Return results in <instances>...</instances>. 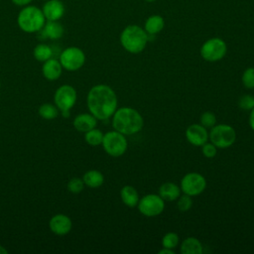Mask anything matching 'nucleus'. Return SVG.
Wrapping results in <instances>:
<instances>
[{"label": "nucleus", "instance_id": "obj_32", "mask_svg": "<svg viewBox=\"0 0 254 254\" xmlns=\"http://www.w3.org/2000/svg\"><path fill=\"white\" fill-rule=\"evenodd\" d=\"M201 153L207 159H212L217 154V147L211 142H206L201 146Z\"/></svg>", "mask_w": 254, "mask_h": 254}, {"label": "nucleus", "instance_id": "obj_34", "mask_svg": "<svg viewBox=\"0 0 254 254\" xmlns=\"http://www.w3.org/2000/svg\"><path fill=\"white\" fill-rule=\"evenodd\" d=\"M249 125L250 128L254 131V108L250 110V115H249Z\"/></svg>", "mask_w": 254, "mask_h": 254}, {"label": "nucleus", "instance_id": "obj_24", "mask_svg": "<svg viewBox=\"0 0 254 254\" xmlns=\"http://www.w3.org/2000/svg\"><path fill=\"white\" fill-rule=\"evenodd\" d=\"M104 134L101 130L93 128L84 133V140L90 146H99L102 144Z\"/></svg>", "mask_w": 254, "mask_h": 254}, {"label": "nucleus", "instance_id": "obj_10", "mask_svg": "<svg viewBox=\"0 0 254 254\" xmlns=\"http://www.w3.org/2000/svg\"><path fill=\"white\" fill-rule=\"evenodd\" d=\"M141 214L147 217H154L161 214L165 208V200L155 193H149L139 199L137 204Z\"/></svg>", "mask_w": 254, "mask_h": 254}, {"label": "nucleus", "instance_id": "obj_38", "mask_svg": "<svg viewBox=\"0 0 254 254\" xmlns=\"http://www.w3.org/2000/svg\"><path fill=\"white\" fill-rule=\"evenodd\" d=\"M43 1H47V0H43Z\"/></svg>", "mask_w": 254, "mask_h": 254}, {"label": "nucleus", "instance_id": "obj_21", "mask_svg": "<svg viewBox=\"0 0 254 254\" xmlns=\"http://www.w3.org/2000/svg\"><path fill=\"white\" fill-rule=\"evenodd\" d=\"M202 250L201 242L195 237H188L181 244L182 254H201Z\"/></svg>", "mask_w": 254, "mask_h": 254}, {"label": "nucleus", "instance_id": "obj_14", "mask_svg": "<svg viewBox=\"0 0 254 254\" xmlns=\"http://www.w3.org/2000/svg\"><path fill=\"white\" fill-rule=\"evenodd\" d=\"M49 227L51 231L57 235H65L71 230L72 222L67 215L58 213L50 219Z\"/></svg>", "mask_w": 254, "mask_h": 254}, {"label": "nucleus", "instance_id": "obj_22", "mask_svg": "<svg viewBox=\"0 0 254 254\" xmlns=\"http://www.w3.org/2000/svg\"><path fill=\"white\" fill-rule=\"evenodd\" d=\"M83 183L85 186L91 189L99 188L104 183V177L100 171L97 170H89L86 173H84L82 177Z\"/></svg>", "mask_w": 254, "mask_h": 254}, {"label": "nucleus", "instance_id": "obj_23", "mask_svg": "<svg viewBox=\"0 0 254 254\" xmlns=\"http://www.w3.org/2000/svg\"><path fill=\"white\" fill-rule=\"evenodd\" d=\"M34 58L39 62H46L53 56V49L47 44H38L33 51Z\"/></svg>", "mask_w": 254, "mask_h": 254}, {"label": "nucleus", "instance_id": "obj_9", "mask_svg": "<svg viewBox=\"0 0 254 254\" xmlns=\"http://www.w3.org/2000/svg\"><path fill=\"white\" fill-rule=\"evenodd\" d=\"M60 63L63 68L74 71L79 69L85 63V55L83 51L77 47H68L60 55Z\"/></svg>", "mask_w": 254, "mask_h": 254}, {"label": "nucleus", "instance_id": "obj_3", "mask_svg": "<svg viewBox=\"0 0 254 254\" xmlns=\"http://www.w3.org/2000/svg\"><path fill=\"white\" fill-rule=\"evenodd\" d=\"M46 21L42 9L31 4L22 7L17 16V24L19 28L23 32L29 34L40 32Z\"/></svg>", "mask_w": 254, "mask_h": 254}, {"label": "nucleus", "instance_id": "obj_33", "mask_svg": "<svg viewBox=\"0 0 254 254\" xmlns=\"http://www.w3.org/2000/svg\"><path fill=\"white\" fill-rule=\"evenodd\" d=\"M33 0H11V2L13 4H15L16 6H20V7H25L27 5H30L32 3Z\"/></svg>", "mask_w": 254, "mask_h": 254}, {"label": "nucleus", "instance_id": "obj_5", "mask_svg": "<svg viewBox=\"0 0 254 254\" xmlns=\"http://www.w3.org/2000/svg\"><path fill=\"white\" fill-rule=\"evenodd\" d=\"M208 139L218 149H226L234 144L236 140V131L231 125L215 124L210 128Z\"/></svg>", "mask_w": 254, "mask_h": 254}, {"label": "nucleus", "instance_id": "obj_26", "mask_svg": "<svg viewBox=\"0 0 254 254\" xmlns=\"http://www.w3.org/2000/svg\"><path fill=\"white\" fill-rule=\"evenodd\" d=\"M180 243V237L176 232H167L162 238V247L175 249Z\"/></svg>", "mask_w": 254, "mask_h": 254}, {"label": "nucleus", "instance_id": "obj_36", "mask_svg": "<svg viewBox=\"0 0 254 254\" xmlns=\"http://www.w3.org/2000/svg\"><path fill=\"white\" fill-rule=\"evenodd\" d=\"M7 253H8V250L0 245V254H7Z\"/></svg>", "mask_w": 254, "mask_h": 254}, {"label": "nucleus", "instance_id": "obj_37", "mask_svg": "<svg viewBox=\"0 0 254 254\" xmlns=\"http://www.w3.org/2000/svg\"><path fill=\"white\" fill-rule=\"evenodd\" d=\"M145 1H147V2H154V1H156V0H145Z\"/></svg>", "mask_w": 254, "mask_h": 254}, {"label": "nucleus", "instance_id": "obj_31", "mask_svg": "<svg viewBox=\"0 0 254 254\" xmlns=\"http://www.w3.org/2000/svg\"><path fill=\"white\" fill-rule=\"evenodd\" d=\"M238 106L242 110L250 111L254 108V96L251 94H244L238 99Z\"/></svg>", "mask_w": 254, "mask_h": 254}, {"label": "nucleus", "instance_id": "obj_25", "mask_svg": "<svg viewBox=\"0 0 254 254\" xmlns=\"http://www.w3.org/2000/svg\"><path fill=\"white\" fill-rule=\"evenodd\" d=\"M39 115L47 120H52L58 117L59 109L55 104L52 103H44L39 107Z\"/></svg>", "mask_w": 254, "mask_h": 254}, {"label": "nucleus", "instance_id": "obj_12", "mask_svg": "<svg viewBox=\"0 0 254 254\" xmlns=\"http://www.w3.org/2000/svg\"><path fill=\"white\" fill-rule=\"evenodd\" d=\"M186 138L192 146L201 147L208 141V132L201 124L194 123L187 128Z\"/></svg>", "mask_w": 254, "mask_h": 254}, {"label": "nucleus", "instance_id": "obj_28", "mask_svg": "<svg viewBox=\"0 0 254 254\" xmlns=\"http://www.w3.org/2000/svg\"><path fill=\"white\" fill-rule=\"evenodd\" d=\"M199 124H201L203 127L211 128L216 124V116L211 111H205L203 112L199 117Z\"/></svg>", "mask_w": 254, "mask_h": 254}, {"label": "nucleus", "instance_id": "obj_39", "mask_svg": "<svg viewBox=\"0 0 254 254\" xmlns=\"http://www.w3.org/2000/svg\"><path fill=\"white\" fill-rule=\"evenodd\" d=\"M0 86H1V82H0Z\"/></svg>", "mask_w": 254, "mask_h": 254}, {"label": "nucleus", "instance_id": "obj_27", "mask_svg": "<svg viewBox=\"0 0 254 254\" xmlns=\"http://www.w3.org/2000/svg\"><path fill=\"white\" fill-rule=\"evenodd\" d=\"M242 84L248 88L253 89L254 88V67H247L241 76Z\"/></svg>", "mask_w": 254, "mask_h": 254}, {"label": "nucleus", "instance_id": "obj_16", "mask_svg": "<svg viewBox=\"0 0 254 254\" xmlns=\"http://www.w3.org/2000/svg\"><path fill=\"white\" fill-rule=\"evenodd\" d=\"M42 71L46 79L53 81L58 79L61 76L63 72V66L59 60L51 58L46 62H44L42 66Z\"/></svg>", "mask_w": 254, "mask_h": 254}, {"label": "nucleus", "instance_id": "obj_17", "mask_svg": "<svg viewBox=\"0 0 254 254\" xmlns=\"http://www.w3.org/2000/svg\"><path fill=\"white\" fill-rule=\"evenodd\" d=\"M40 32L47 39L59 40L64 36V29L59 21H46L43 29Z\"/></svg>", "mask_w": 254, "mask_h": 254}, {"label": "nucleus", "instance_id": "obj_13", "mask_svg": "<svg viewBox=\"0 0 254 254\" xmlns=\"http://www.w3.org/2000/svg\"><path fill=\"white\" fill-rule=\"evenodd\" d=\"M42 11L47 21H59L65 12V7L61 0H47L43 5Z\"/></svg>", "mask_w": 254, "mask_h": 254}, {"label": "nucleus", "instance_id": "obj_19", "mask_svg": "<svg viewBox=\"0 0 254 254\" xmlns=\"http://www.w3.org/2000/svg\"><path fill=\"white\" fill-rule=\"evenodd\" d=\"M120 198L126 206L133 208L137 206L140 196L137 190L134 187L127 185L120 190Z\"/></svg>", "mask_w": 254, "mask_h": 254}, {"label": "nucleus", "instance_id": "obj_29", "mask_svg": "<svg viewBox=\"0 0 254 254\" xmlns=\"http://www.w3.org/2000/svg\"><path fill=\"white\" fill-rule=\"evenodd\" d=\"M192 198L190 195H188L186 193H184L183 195H180L177 199V207L181 210V211H188L191 208L192 206Z\"/></svg>", "mask_w": 254, "mask_h": 254}, {"label": "nucleus", "instance_id": "obj_1", "mask_svg": "<svg viewBox=\"0 0 254 254\" xmlns=\"http://www.w3.org/2000/svg\"><path fill=\"white\" fill-rule=\"evenodd\" d=\"M117 95L109 85L96 84L87 93V108L97 120L110 118L117 109Z\"/></svg>", "mask_w": 254, "mask_h": 254}, {"label": "nucleus", "instance_id": "obj_11", "mask_svg": "<svg viewBox=\"0 0 254 254\" xmlns=\"http://www.w3.org/2000/svg\"><path fill=\"white\" fill-rule=\"evenodd\" d=\"M76 90L69 84L61 85L55 92L54 102L60 111H69L76 102Z\"/></svg>", "mask_w": 254, "mask_h": 254}, {"label": "nucleus", "instance_id": "obj_30", "mask_svg": "<svg viewBox=\"0 0 254 254\" xmlns=\"http://www.w3.org/2000/svg\"><path fill=\"white\" fill-rule=\"evenodd\" d=\"M84 183L82 179L79 178H72L67 183V190L71 193H79L83 190Z\"/></svg>", "mask_w": 254, "mask_h": 254}, {"label": "nucleus", "instance_id": "obj_7", "mask_svg": "<svg viewBox=\"0 0 254 254\" xmlns=\"http://www.w3.org/2000/svg\"><path fill=\"white\" fill-rule=\"evenodd\" d=\"M227 52L226 43L220 38H210L206 40L200 47L201 58L210 63L218 62L224 58Z\"/></svg>", "mask_w": 254, "mask_h": 254}, {"label": "nucleus", "instance_id": "obj_8", "mask_svg": "<svg viewBox=\"0 0 254 254\" xmlns=\"http://www.w3.org/2000/svg\"><path fill=\"white\" fill-rule=\"evenodd\" d=\"M180 188L184 193L190 196H196L204 191L206 188V180L201 174L190 172L182 178Z\"/></svg>", "mask_w": 254, "mask_h": 254}, {"label": "nucleus", "instance_id": "obj_20", "mask_svg": "<svg viewBox=\"0 0 254 254\" xmlns=\"http://www.w3.org/2000/svg\"><path fill=\"white\" fill-rule=\"evenodd\" d=\"M165 27V21L164 18L160 15H152L150 16L145 24H144V30L148 35H156L160 33Z\"/></svg>", "mask_w": 254, "mask_h": 254}, {"label": "nucleus", "instance_id": "obj_4", "mask_svg": "<svg viewBox=\"0 0 254 254\" xmlns=\"http://www.w3.org/2000/svg\"><path fill=\"white\" fill-rule=\"evenodd\" d=\"M120 44L125 51L131 54H139L146 48L148 34L138 25H129L120 34Z\"/></svg>", "mask_w": 254, "mask_h": 254}, {"label": "nucleus", "instance_id": "obj_35", "mask_svg": "<svg viewBox=\"0 0 254 254\" xmlns=\"http://www.w3.org/2000/svg\"><path fill=\"white\" fill-rule=\"evenodd\" d=\"M158 253L159 254H175V251H174V249H169V248L163 247Z\"/></svg>", "mask_w": 254, "mask_h": 254}, {"label": "nucleus", "instance_id": "obj_18", "mask_svg": "<svg viewBox=\"0 0 254 254\" xmlns=\"http://www.w3.org/2000/svg\"><path fill=\"white\" fill-rule=\"evenodd\" d=\"M181 188L172 182L164 183L159 188V195L167 201H174L177 200L178 197L181 195Z\"/></svg>", "mask_w": 254, "mask_h": 254}, {"label": "nucleus", "instance_id": "obj_6", "mask_svg": "<svg viewBox=\"0 0 254 254\" xmlns=\"http://www.w3.org/2000/svg\"><path fill=\"white\" fill-rule=\"evenodd\" d=\"M101 145L109 156L120 157L126 152L128 142L124 134L113 130L104 134Z\"/></svg>", "mask_w": 254, "mask_h": 254}, {"label": "nucleus", "instance_id": "obj_15", "mask_svg": "<svg viewBox=\"0 0 254 254\" xmlns=\"http://www.w3.org/2000/svg\"><path fill=\"white\" fill-rule=\"evenodd\" d=\"M97 125V118L89 113H81L74 117L73 119V127L79 132H87Z\"/></svg>", "mask_w": 254, "mask_h": 254}, {"label": "nucleus", "instance_id": "obj_2", "mask_svg": "<svg viewBox=\"0 0 254 254\" xmlns=\"http://www.w3.org/2000/svg\"><path fill=\"white\" fill-rule=\"evenodd\" d=\"M143 126V116L138 110L132 107L118 108L112 115V127L125 136L140 132Z\"/></svg>", "mask_w": 254, "mask_h": 254}]
</instances>
